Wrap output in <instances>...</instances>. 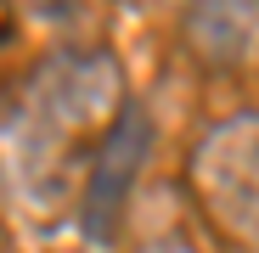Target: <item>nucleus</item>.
<instances>
[{
  "mask_svg": "<svg viewBox=\"0 0 259 253\" xmlns=\"http://www.w3.org/2000/svg\"><path fill=\"white\" fill-rule=\"evenodd\" d=\"M17 12H28L34 23H57L68 12V0H17Z\"/></svg>",
  "mask_w": 259,
  "mask_h": 253,
  "instance_id": "nucleus-4",
  "label": "nucleus"
},
{
  "mask_svg": "<svg viewBox=\"0 0 259 253\" xmlns=\"http://www.w3.org/2000/svg\"><path fill=\"white\" fill-rule=\"evenodd\" d=\"M186 39L203 62H242L259 45V0H186Z\"/></svg>",
  "mask_w": 259,
  "mask_h": 253,
  "instance_id": "nucleus-3",
  "label": "nucleus"
},
{
  "mask_svg": "<svg viewBox=\"0 0 259 253\" xmlns=\"http://www.w3.org/2000/svg\"><path fill=\"white\" fill-rule=\"evenodd\" d=\"M192 186L226 231L259 242V113L220 124L192 158Z\"/></svg>",
  "mask_w": 259,
  "mask_h": 253,
  "instance_id": "nucleus-1",
  "label": "nucleus"
},
{
  "mask_svg": "<svg viewBox=\"0 0 259 253\" xmlns=\"http://www.w3.org/2000/svg\"><path fill=\"white\" fill-rule=\"evenodd\" d=\"M147 253H192L186 242H175V236H169V242H147Z\"/></svg>",
  "mask_w": 259,
  "mask_h": 253,
  "instance_id": "nucleus-5",
  "label": "nucleus"
},
{
  "mask_svg": "<svg viewBox=\"0 0 259 253\" xmlns=\"http://www.w3.org/2000/svg\"><path fill=\"white\" fill-rule=\"evenodd\" d=\"M147 152H152V118L141 107H124L118 124L102 135L96 158H91V180H84V203H79L84 231L96 242L113 236L124 203H130V186H136V175L147 169Z\"/></svg>",
  "mask_w": 259,
  "mask_h": 253,
  "instance_id": "nucleus-2",
  "label": "nucleus"
}]
</instances>
